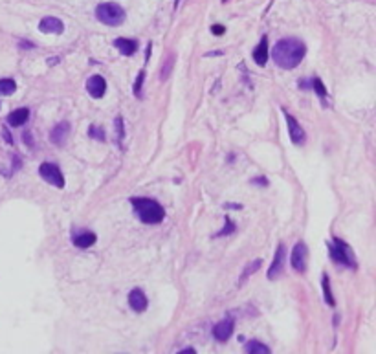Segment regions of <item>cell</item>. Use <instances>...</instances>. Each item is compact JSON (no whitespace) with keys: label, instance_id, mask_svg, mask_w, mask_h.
<instances>
[{"label":"cell","instance_id":"cell-6","mask_svg":"<svg viewBox=\"0 0 376 354\" xmlns=\"http://www.w3.org/2000/svg\"><path fill=\"white\" fill-rule=\"evenodd\" d=\"M306 263H308V248L305 242H297L290 255V264L292 268L296 270L297 274H305L306 272Z\"/></svg>","mask_w":376,"mask_h":354},{"label":"cell","instance_id":"cell-33","mask_svg":"<svg viewBox=\"0 0 376 354\" xmlns=\"http://www.w3.org/2000/svg\"><path fill=\"white\" fill-rule=\"evenodd\" d=\"M57 63H59V59H57V57H50L48 65H57Z\"/></svg>","mask_w":376,"mask_h":354},{"label":"cell","instance_id":"cell-32","mask_svg":"<svg viewBox=\"0 0 376 354\" xmlns=\"http://www.w3.org/2000/svg\"><path fill=\"white\" fill-rule=\"evenodd\" d=\"M21 48H33V44H32V43H24V41H22V43H21Z\"/></svg>","mask_w":376,"mask_h":354},{"label":"cell","instance_id":"cell-34","mask_svg":"<svg viewBox=\"0 0 376 354\" xmlns=\"http://www.w3.org/2000/svg\"><path fill=\"white\" fill-rule=\"evenodd\" d=\"M211 55H222V52H210V54H206V57H211Z\"/></svg>","mask_w":376,"mask_h":354},{"label":"cell","instance_id":"cell-12","mask_svg":"<svg viewBox=\"0 0 376 354\" xmlns=\"http://www.w3.org/2000/svg\"><path fill=\"white\" fill-rule=\"evenodd\" d=\"M114 48L118 50L121 55H125V57H130V55H134L136 52H138L140 44H138V41H134V39L119 37L114 41Z\"/></svg>","mask_w":376,"mask_h":354},{"label":"cell","instance_id":"cell-15","mask_svg":"<svg viewBox=\"0 0 376 354\" xmlns=\"http://www.w3.org/2000/svg\"><path fill=\"white\" fill-rule=\"evenodd\" d=\"M97 241V235L94 231H83V233H77L74 235L72 242H74L75 248H81V250H86V248H92L96 244Z\"/></svg>","mask_w":376,"mask_h":354},{"label":"cell","instance_id":"cell-3","mask_svg":"<svg viewBox=\"0 0 376 354\" xmlns=\"http://www.w3.org/2000/svg\"><path fill=\"white\" fill-rule=\"evenodd\" d=\"M96 17L97 21L107 24V26H121L125 22V10L116 2H105V4H99L96 8Z\"/></svg>","mask_w":376,"mask_h":354},{"label":"cell","instance_id":"cell-26","mask_svg":"<svg viewBox=\"0 0 376 354\" xmlns=\"http://www.w3.org/2000/svg\"><path fill=\"white\" fill-rule=\"evenodd\" d=\"M224 220H226L224 230H221V231H219V233H217L215 237H226V235H228V233H233V231H235V224L231 222V219H230V217H226Z\"/></svg>","mask_w":376,"mask_h":354},{"label":"cell","instance_id":"cell-7","mask_svg":"<svg viewBox=\"0 0 376 354\" xmlns=\"http://www.w3.org/2000/svg\"><path fill=\"white\" fill-rule=\"evenodd\" d=\"M285 118H286V125H288V136H290V140L294 145H303L306 140V134L305 130H303V127H301L299 123H297V119L292 116V114H288L285 110Z\"/></svg>","mask_w":376,"mask_h":354},{"label":"cell","instance_id":"cell-22","mask_svg":"<svg viewBox=\"0 0 376 354\" xmlns=\"http://www.w3.org/2000/svg\"><path fill=\"white\" fill-rule=\"evenodd\" d=\"M172 66H174V54L169 55V57L165 59V65H163V68H161V75H160V79H161V81H165L167 77L171 75Z\"/></svg>","mask_w":376,"mask_h":354},{"label":"cell","instance_id":"cell-19","mask_svg":"<svg viewBox=\"0 0 376 354\" xmlns=\"http://www.w3.org/2000/svg\"><path fill=\"white\" fill-rule=\"evenodd\" d=\"M246 352H250V354H268L270 347H268V345L261 343V341H257V339H252V341H248V343H246Z\"/></svg>","mask_w":376,"mask_h":354},{"label":"cell","instance_id":"cell-9","mask_svg":"<svg viewBox=\"0 0 376 354\" xmlns=\"http://www.w3.org/2000/svg\"><path fill=\"white\" fill-rule=\"evenodd\" d=\"M86 92H88L94 99H99V97H103L105 92H107V81L103 79L101 75H92L90 79L86 81Z\"/></svg>","mask_w":376,"mask_h":354},{"label":"cell","instance_id":"cell-24","mask_svg":"<svg viewBox=\"0 0 376 354\" xmlns=\"http://www.w3.org/2000/svg\"><path fill=\"white\" fill-rule=\"evenodd\" d=\"M143 81H145V72H140V74H138V77H136V83H134V96L138 97V99H141Z\"/></svg>","mask_w":376,"mask_h":354},{"label":"cell","instance_id":"cell-30","mask_svg":"<svg viewBox=\"0 0 376 354\" xmlns=\"http://www.w3.org/2000/svg\"><path fill=\"white\" fill-rule=\"evenodd\" d=\"M2 134H4V140L8 141V143H10V145H13V138H11V134H10V132H8V129H6V127H4V129H2Z\"/></svg>","mask_w":376,"mask_h":354},{"label":"cell","instance_id":"cell-13","mask_svg":"<svg viewBox=\"0 0 376 354\" xmlns=\"http://www.w3.org/2000/svg\"><path fill=\"white\" fill-rule=\"evenodd\" d=\"M268 59H270L268 37H266V35H263V37H261V41H259V44L255 46V50H253V61H255V65H259V66H266Z\"/></svg>","mask_w":376,"mask_h":354},{"label":"cell","instance_id":"cell-17","mask_svg":"<svg viewBox=\"0 0 376 354\" xmlns=\"http://www.w3.org/2000/svg\"><path fill=\"white\" fill-rule=\"evenodd\" d=\"M30 119V108H17L8 116V125L11 127H22Z\"/></svg>","mask_w":376,"mask_h":354},{"label":"cell","instance_id":"cell-23","mask_svg":"<svg viewBox=\"0 0 376 354\" xmlns=\"http://www.w3.org/2000/svg\"><path fill=\"white\" fill-rule=\"evenodd\" d=\"M310 83H312V88H314V92H316L317 96L321 97V99H325V97H327V88H325V85H323V81L314 77Z\"/></svg>","mask_w":376,"mask_h":354},{"label":"cell","instance_id":"cell-27","mask_svg":"<svg viewBox=\"0 0 376 354\" xmlns=\"http://www.w3.org/2000/svg\"><path fill=\"white\" fill-rule=\"evenodd\" d=\"M116 130H118V143H123V136H125V129H123V118L118 116L116 118Z\"/></svg>","mask_w":376,"mask_h":354},{"label":"cell","instance_id":"cell-8","mask_svg":"<svg viewBox=\"0 0 376 354\" xmlns=\"http://www.w3.org/2000/svg\"><path fill=\"white\" fill-rule=\"evenodd\" d=\"M283 270H285V244H279L277 252H275L274 261H272V266H270V270H268V279L270 281L277 279V277L283 274Z\"/></svg>","mask_w":376,"mask_h":354},{"label":"cell","instance_id":"cell-29","mask_svg":"<svg viewBox=\"0 0 376 354\" xmlns=\"http://www.w3.org/2000/svg\"><path fill=\"white\" fill-rule=\"evenodd\" d=\"M22 141H26L28 147H33V140H32V134H30V132H22Z\"/></svg>","mask_w":376,"mask_h":354},{"label":"cell","instance_id":"cell-10","mask_svg":"<svg viewBox=\"0 0 376 354\" xmlns=\"http://www.w3.org/2000/svg\"><path fill=\"white\" fill-rule=\"evenodd\" d=\"M39 30L43 33H55V35H61L65 32V24L61 19L57 17H44L43 21L39 22Z\"/></svg>","mask_w":376,"mask_h":354},{"label":"cell","instance_id":"cell-20","mask_svg":"<svg viewBox=\"0 0 376 354\" xmlns=\"http://www.w3.org/2000/svg\"><path fill=\"white\" fill-rule=\"evenodd\" d=\"M261 264H263V259H255L253 263H250V264H248L246 268L242 270V274H241V281H239V283L242 284V283H244V281H248V277H250V275H252V274H255V272H257V270L261 268Z\"/></svg>","mask_w":376,"mask_h":354},{"label":"cell","instance_id":"cell-5","mask_svg":"<svg viewBox=\"0 0 376 354\" xmlns=\"http://www.w3.org/2000/svg\"><path fill=\"white\" fill-rule=\"evenodd\" d=\"M39 174H41V178H43L44 182H48L50 186L59 188V189L65 188V176H63L61 169L55 165V163H50V161L41 163V167H39Z\"/></svg>","mask_w":376,"mask_h":354},{"label":"cell","instance_id":"cell-25","mask_svg":"<svg viewBox=\"0 0 376 354\" xmlns=\"http://www.w3.org/2000/svg\"><path fill=\"white\" fill-rule=\"evenodd\" d=\"M88 136H90V138H94V140L105 141V132H103L101 127H96V125H90V129H88Z\"/></svg>","mask_w":376,"mask_h":354},{"label":"cell","instance_id":"cell-28","mask_svg":"<svg viewBox=\"0 0 376 354\" xmlns=\"http://www.w3.org/2000/svg\"><path fill=\"white\" fill-rule=\"evenodd\" d=\"M211 32H213V35H224L226 28L222 24H215V26H211Z\"/></svg>","mask_w":376,"mask_h":354},{"label":"cell","instance_id":"cell-11","mask_svg":"<svg viewBox=\"0 0 376 354\" xmlns=\"http://www.w3.org/2000/svg\"><path fill=\"white\" fill-rule=\"evenodd\" d=\"M129 305H130V308H132L134 312H145V310H147V305H149V301H147L145 292H143L141 288L130 290V294H129Z\"/></svg>","mask_w":376,"mask_h":354},{"label":"cell","instance_id":"cell-1","mask_svg":"<svg viewBox=\"0 0 376 354\" xmlns=\"http://www.w3.org/2000/svg\"><path fill=\"white\" fill-rule=\"evenodd\" d=\"M306 55V46L303 41L296 37H285L277 41L274 44V52H272V57H274V63L283 70H292L296 66L301 65V61L305 59Z\"/></svg>","mask_w":376,"mask_h":354},{"label":"cell","instance_id":"cell-4","mask_svg":"<svg viewBox=\"0 0 376 354\" xmlns=\"http://www.w3.org/2000/svg\"><path fill=\"white\" fill-rule=\"evenodd\" d=\"M334 244H330V257L336 263L343 264V266H352L354 268V257H352V252L347 242L339 241V239H332Z\"/></svg>","mask_w":376,"mask_h":354},{"label":"cell","instance_id":"cell-16","mask_svg":"<svg viewBox=\"0 0 376 354\" xmlns=\"http://www.w3.org/2000/svg\"><path fill=\"white\" fill-rule=\"evenodd\" d=\"M68 132H70V125L66 123V121H61V123L55 125L54 129H52V132H50V141L55 145H63L66 140V136H68Z\"/></svg>","mask_w":376,"mask_h":354},{"label":"cell","instance_id":"cell-21","mask_svg":"<svg viewBox=\"0 0 376 354\" xmlns=\"http://www.w3.org/2000/svg\"><path fill=\"white\" fill-rule=\"evenodd\" d=\"M17 90V83L13 79H0V96H11Z\"/></svg>","mask_w":376,"mask_h":354},{"label":"cell","instance_id":"cell-31","mask_svg":"<svg viewBox=\"0 0 376 354\" xmlns=\"http://www.w3.org/2000/svg\"><path fill=\"white\" fill-rule=\"evenodd\" d=\"M252 182L253 184H261V186H266V184H268L266 180H264V178H255V180H252Z\"/></svg>","mask_w":376,"mask_h":354},{"label":"cell","instance_id":"cell-2","mask_svg":"<svg viewBox=\"0 0 376 354\" xmlns=\"http://www.w3.org/2000/svg\"><path fill=\"white\" fill-rule=\"evenodd\" d=\"M130 204L143 224H160L165 219V210L152 199H130Z\"/></svg>","mask_w":376,"mask_h":354},{"label":"cell","instance_id":"cell-14","mask_svg":"<svg viewBox=\"0 0 376 354\" xmlns=\"http://www.w3.org/2000/svg\"><path fill=\"white\" fill-rule=\"evenodd\" d=\"M233 328H235V323H233V319H222V321H219L213 327V336H215L219 341H226V339H230V336L233 334Z\"/></svg>","mask_w":376,"mask_h":354},{"label":"cell","instance_id":"cell-18","mask_svg":"<svg viewBox=\"0 0 376 354\" xmlns=\"http://www.w3.org/2000/svg\"><path fill=\"white\" fill-rule=\"evenodd\" d=\"M321 286H323V295H325V303H327L328 306H336V301H334L332 290H330V281H328V275L327 274H323Z\"/></svg>","mask_w":376,"mask_h":354}]
</instances>
